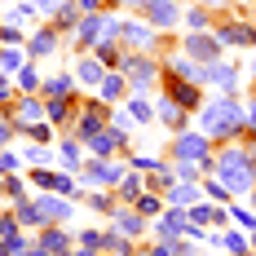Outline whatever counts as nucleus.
<instances>
[{
  "mask_svg": "<svg viewBox=\"0 0 256 256\" xmlns=\"http://www.w3.org/2000/svg\"><path fill=\"white\" fill-rule=\"evenodd\" d=\"M216 177H221V186L230 190V194H248L252 190V159H248V150H221V159H216Z\"/></svg>",
  "mask_w": 256,
  "mask_h": 256,
  "instance_id": "obj_1",
  "label": "nucleus"
},
{
  "mask_svg": "<svg viewBox=\"0 0 256 256\" xmlns=\"http://www.w3.org/2000/svg\"><path fill=\"white\" fill-rule=\"evenodd\" d=\"M243 124V110L230 102V98H221V102L204 106V115H199V128H204L208 137H234Z\"/></svg>",
  "mask_w": 256,
  "mask_h": 256,
  "instance_id": "obj_2",
  "label": "nucleus"
},
{
  "mask_svg": "<svg viewBox=\"0 0 256 256\" xmlns=\"http://www.w3.org/2000/svg\"><path fill=\"white\" fill-rule=\"evenodd\" d=\"M177 154H181V159H186V164H194V159L204 164V159H208V142H204V137H181Z\"/></svg>",
  "mask_w": 256,
  "mask_h": 256,
  "instance_id": "obj_3",
  "label": "nucleus"
},
{
  "mask_svg": "<svg viewBox=\"0 0 256 256\" xmlns=\"http://www.w3.org/2000/svg\"><path fill=\"white\" fill-rule=\"evenodd\" d=\"M208 84H216V88L234 93V88H238V71H230V66H208Z\"/></svg>",
  "mask_w": 256,
  "mask_h": 256,
  "instance_id": "obj_4",
  "label": "nucleus"
},
{
  "mask_svg": "<svg viewBox=\"0 0 256 256\" xmlns=\"http://www.w3.org/2000/svg\"><path fill=\"white\" fill-rule=\"evenodd\" d=\"M120 36H124L132 49H142V44H150V26H142V22H124V26H115Z\"/></svg>",
  "mask_w": 256,
  "mask_h": 256,
  "instance_id": "obj_5",
  "label": "nucleus"
},
{
  "mask_svg": "<svg viewBox=\"0 0 256 256\" xmlns=\"http://www.w3.org/2000/svg\"><path fill=\"white\" fill-rule=\"evenodd\" d=\"M216 40H221V44H252V31H248V26H238V22H230V26H221V31H216Z\"/></svg>",
  "mask_w": 256,
  "mask_h": 256,
  "instance_id": "obj_6",
  "label": "nucleus"
},
{
  "mask_svg": "<svg viewBox=\"0 0 256 256\" xmlns=\"http://www.w3.org/2000/svg\"><path fill=\"white\" fill-rule=\"evenodd\" d=\"M168 88H172V98H177V102L186 106V110H194V106H204V102H199V88H194V84H177V80H172Z\"/></svg>",
  "mask_w": 256,
  "mask_h": 256,
  "instance_id": "obj_7",
  "label": "nucleus"
},
{
  "mask_svg": "<svg viewBox=\"0 0 256 256\" xmlns=\"http://www.w3.org/2000/svg\"><path fill=\"white\" fill-rule=\"evenodd\" d=\"M124 71H132V80H137L142 88H146V84H150V80H154V66H150V62H146V58H132V62H128V58H124Z\"/></svg>",
  "mask_w": 256,
  "mask_h": 256,
  "instance_id": "obj_8",
  "label": "nucleus"
},
{
  "mask_svg": "<svg viewBox=\"0 0 256 256\" xmlns=\"http://www.w3.org/2000/svg\"><path fill=\"white\" fill-rule=\"evenodd\" d=\"M150 18L164 22V26H172L177 22V4H172V0H150Z\"/></svg>",
  "mask_w": 256,
  "mask_h": 256,
  "instance_id": "obj_9",
  "label": "nucleus"
},
{
  "mask_svg": "<svg viewBox=\"0 0 256 256\" xmlns=\"http://www.w3.org/2000/svg\"><path fill=\"white\" fill-rule=\"evenodd\" d=\"M102 18H84V22H80V40H84V44H102L106 36H102Z\"/></svg>",
  "mask_w": 256,
  "mask_h": 256,
  "instance_id": "obj_10",
  "label": "nucleus"
},
{
  "mask_svg": "<svg viewBox=\"0 0 256 256\" xmlns=\"http://www.w3.org/2000/svg\"><path fill=\"white\" fill-rule=\"evenodd\" d=\"M76 71H80V80H84V84H98V80H102V62H98V58H84Z\"/></svg>",
  "mask_w": 256,
  "mask_h": 256,
  "instance_id": "obj_11",
  "label": "nucleus"
},
{
  "mask_svg": "<svg viewBox=\"0 0 256 256\" xmlns=\"http://www.w3.org/2000/svg\"><path fill=\"white\" fill-rule=\"evenodd\" d=\"M186 49L194 53V58H212V53H216V44H212L208 36H190V40H186Z\"/></svg>",
  "mask_w": 256,
  "mask_h": 256,
  "instance_id": "obj_12",
  "label": "nucleus"
},
{
  "mask_svg": "<svg viewBox=\"0 0 256 256\" xmlns=\"http://www.w3.org/2000/svg\"><path fill=\"white\" fill-rule=\"evenodd\" d=\"M221 248H226V252H234V256H243V252H248V238H243V234H226V238H221Z\"/></svg>",
  "mask_w": 256,
  "mask_h": 256,
  "instance_id": "obj_13",
  "label": "nucleus"
},
{
  "mask_svg": "<svg viewBox=\"0 0 256 256\" xmlns=\"http://www.w3.org/2000/svg\"><path fill=\"white\" fill-rule=\"evenodd\" d=\"M40 212H44V216H71V204H62V199H44Z\"/></svg>",
  "mask_w": 256,
  "mask_h": 256,
  "instance_id": "obj_14",
  "label": "nucleus"
},
{
  "mask_svg": "<svg viewBox=\"0 0 256 256\" xmlns=\"http://www.w3.org/2000/svg\"><path fill=\"white\" fill-rule=\"evenodd\" d=\"M115 142H120V132H102V137H93V150L110 154V150H115Z\"/></svg>",
  "mask_w": 256,
  "mask_h": 256,
  "instance_id": "obj_15",
  "label": "nucleus"
},
{
  "mask_svg": "<svg viewBox=\"0 0 256 256\" xmlns=\"http://www.w3.org/2000/svg\"><path fill=\"white\" fill-rule=\"evenodd\" d=\"M44 252H53V256H58V252H66V238H62V234H44Z\"/></svg>",
  "mask_w": 256,
  "mask_h": 256,
  "instance_id": "obj_16",
  "label": "nucleus"
},
{
  "mask_svg": "<svg viewBox=\"0 0 256 256\" xmlns=\"http://www.w3.org/2000/svg\"><path fill=\"white\" fill-rule=\"evenodd\" d=\"M159 115H164V124H181V110L172 102H159Z\"/></svg>",
  "mask_w": 256,
  "mask_h": 256,
  "instance_id": "obj_17",
  "label": "nucleus"
},
{
  "mask_svg": "<svg viewBox=\"0 0 256 256\" xmlns=\"http://www.w3.org/2000/svg\"><path fill=\"white\" fill-rule=\"evenodd\" d=\"M120 230H124V234H137V230H142V216H128V212H120Z\"/></svg>",
  "mask_w": 256,
  "mask_h": 256,
  "instance_id": "obj_18",
  "label": "nucleus"
},
{
  "mask_svg": "<svg viewBox=\"0 0 256 256\" xmlns=\"http://www.w3.org/2000/svg\"><path fill=\"white\" fill-rule=\"evenodd\" d=\"M40 221V208H18V226H36Z\"/></svg>",
  "mask_w": 256,
  "mask_h": 256,
  "instance_id": "obj_19",
  "label": "nucleus"
},
{
  "mask_svg": "<svg viewBox=\"0 0 256 256\" xmlns=\"http://www.w3.org/2000/svg\"><path fill=\"white\" fill-rule=\"evenodd\" d=\"M102 243H106V248H110L115 256H124V252H128V248H124V234H106Z\"/></svg>",
  "mask_w": 256,
  "mask_h": 256,
  "instance_id": "obj_20",
  "label": "nucleus"
},
{
  "mask_svg": "<svg viewBox=\"0 0 256 256\" xmlns=\"http://www.w3.org/2000/svg\"><path fill=\"white\" fill-rule=\"evenodd\" d=\"M120 88H124V80H120V76H110V80H106V84H102V93H106V98H115Z\"/></svg>",
  "mask_w": 256,
  "mask_h": 256,
  "instance_id": "obj_21",
  "label": "nucleus"
},
{
  "mask_svg": "<svg viewBox=\"0 0 256 256\" xmlns=\"http://www.w3.org/2000/svg\"><path fill=\"white\" fill-rule=\"evenodd\" d=\"M31 49H36V53H53V40H49V31H44V36H36V44H31Z\"/></svg>",
  "mask_w": 256,
  "mask_h": 256,
  "instance_id": "obj_22",
  "label": "nucleus"
},
{
  "mask_svg": "<svg viewBox=\"0 0 256 256\" xmlns=\"http://www.w3.org/2000/svg\"><path fill=\"white\" fill-rule=\"evenodd\" d=\"M137 212H142V216H150V212H159V199H137Z\"/></svg>",
  "mask_w": 256,
  "mask_h": 256,
  "instance_id": "obj_23",
  "label": "nucleus"
},
{
  "mask_svg": "<svg viewBox=\"0 0 256 256\" xmlns=\"http://www.w3.org/2000/svg\"><path fill=\"white\" fill-rule=\"evenodd\" d=\"M172 199H177V204H190V199H194V186H181V190H172Z\"/></svg>",
  "mask_w": 256,
  "mask_h": 256,
  "instance_id": "obj_24",
  "label": "nucleus"
},
{
  "mask_svg": "<svg viewBox=\"0 0 256 256\" xmlns=\"http://www.w3.org/2000/svg\"><path fill=\"white\" fill-rule=\"evenodd\" d=\"M234 216H238V221H243L248 230H256V212H243V208H234Z\"/></svg>",
  "mask_w": 256,
  "mask_h": 256,
  "instance_id": "obj_25",
  "label": "nucleus"
},
{
  "mask_svg": "<svg viewBox=\"0 0 256 256\" xmlns=\"http://www.w3.org/2000/svg\"><path fill=\"white\" fill-rule=\"evenodd\" d=\"M84 248H93V252H98V248H102V234H93V230H84Z\"/></svg>",
  "mask_w": 256,
  "mask_h": 256,
  "instance_id": "obj_26",
  "label": "nucleus"
},
{
  "mask_svg": "<svg viewBox=\"0 0 256 256\" xmlns=\"http://www.w3.org/2000/svg\"><path fill=\"white\" fill-rule=\"evenodd\" d=\"M132 120H150V106H146V102H132Z\"/></svg>",
  "mask_w": 256,
  "mask_h": 256,
  "instance_id": "obj_27",
  "label": "nucleus"
},
{
  "mask_svg": "<svg viewBox=\"0 0 256 256\" xmlns=\"http://www.w3.org/2000/svg\"><path fill=\"white\" fill-rule=\"evenodd\" d=\"M120 190H124L128 199H132V194H137V190H142V186H137V177H124V186H120Z\"/></svg>",
  "mask_w": 256,
  "mask_h": 256,
  "instance_id": "obj_28",
  "label": "nucleus"
},
{
  "mask_svg": "<svg viewBox=\"0 0 256 256\" xmlns=\"http://www.w3.org/2000/svg\"><path fill=\"white\" fill-rule=\"evenodd\" d=\"M248 159H252V168H256V137L248 142Z\"/></svg>",
  "mask_w": 256,
  "mask_h": 256,
  "instance_id": "obj_29",
  "label": "nucleus"
},
{
  "mask_svg": "<svg viewBox=\"0 0 256 256\" xmlns=\"http://www.w3.org/2000/svg\"><path fill=\"white\" fill-rule=\"evenodd\" d=\"M248 120H252V128H256V102H252V106H248Z\"/></svg>",
  "mask_w": 256,
  "mask_h": 256,
  "instance_id": "obj_30",
  "label": "nucleus"
},
{
  "mask_svg": "<svg viewBox=\"0 0 256 256\" xmlns=\"http://www.w3.org/2000/svg\"><path fill=\"white\" fill-rule=\"evenodd\" d=\"M53 4H62V0H40V9H53Z\"/></svg>",
  "mask_w": 256,
  "mask_h": 256,
  "instance_id": "obj_31",
  "label": "nucleus"
},
{
  "mask_svg": "<svg viewBox=\"0 0 256 256\" xmlns=\"http://www.w3.org/2000/svg\"><path fill=\"white\" fill-rule=\"evenodd\" d=\"M208 4H226V0H208Z\"/></svg>",
  "mask_w": 256,
  "mask_h": 256,
  "instance_id": "obj_32",
  "label": "nucleus"
},
{
  "mask_svg": "<svg viewBox=\"0 0 256 256\" xmlns=\"http://www.w3.org/2000/svg\"><path fill=\"white\" fill-rule=\"evenodd\" d=\"M252 44H256V26H252Z\"/></svg>",
  "mask_w": 256,
  "mask_h": 256,
  "instance_id": "obj_33",
  "label": "nucleus"
},
{
  "mask_svg": "<svg viewBox=\"0 0 256 256\" xmlns=\"http://www.w3.org/2000/svg\"><path fill=\"white\" fill-rule=\"evenodd\" d=\"M128 4H142V0H128Z\"/></svg>",
  "mask_w": 256,
  "mask_h": 256,
  "instance_id": "obj_34",
  "label": "nucleus"
},
{
  "mask_svg": "<svg viewBox=\"0 0 256 256\" xmlns=\"http://www.w3.org/2000/svg\"><path fill=\"white\" fill-rule=\"evenodd\" d=\"M252 204H256V190H252Z\"/></svg>",
  "mask_w": 256,
  "mask_h": 256,
  "instance_id": "obj_35",
  "label": "nucleus"
}]
</instances>
